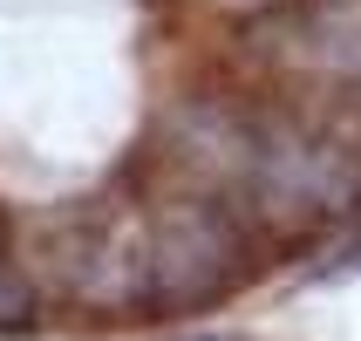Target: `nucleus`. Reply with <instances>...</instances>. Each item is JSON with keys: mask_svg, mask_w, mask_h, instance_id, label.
<instances>
[{"mask_svg": "<svg viewBox=\"0 0 361 341\" xmlns=\"http://www.w3.org/2000/svg\"><path fill=\"white\" fill-rule=\"evenodd\" d=\"M239 266V225L212 205H171L143 232V294L150 301H204Z\"/></svg>", "mask_w": 361, "mask_h": 341, "instance_id": "1", "label": "nucleus"}, {"mask_svg": "<svg viewBox=\"0 0 361 341\" xmlns=\"http://www.w3.org/2000/svg\"><path fill=\"white\" fill-rule=\"evenodd\" d=\"M252 191L273 212H348L361 198V157L348 143H307V137H273L259 150H245Z\"/></svg>", "mask_w": 361, "mask_h": 341, "instance_id": "2", "label": "nucleus"}]
</instances>
